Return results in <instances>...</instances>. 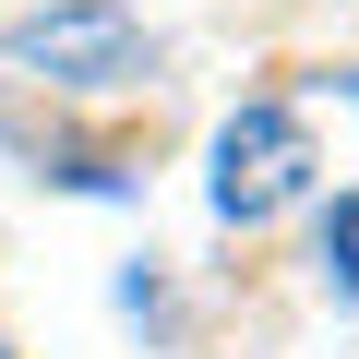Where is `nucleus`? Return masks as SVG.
I'll return each mask as SVG.
<instances>
[{"label":"nucleus","instance_id":"nucleus-1","mask_svg":"<svg viewBox=\"0 0 359 359\" xmlns=\"http://www.w3.org/2000/svg\"><path fill=\"white\" fill-rule=\"evenodd\" d=\"M216 216L228 228H264L276 204H299L311 192V132H299V108H276V96H252V108H228V132H216Z\"/></svg>","mask_w":359,"mask_h":359},{"label":"nucleus","instance_id":"nucleus-2","mask_svg":"<svg viewBox=\"0 0 359 359\" xmlns=\"http://www.w3.org/2000/svg\"><path fill=\"white\" fill-rule=\"evenodd\" d=\"M0 48L25 72H48V84H132L144 72V25L120 0H48V13H25Z\"/></svg>","mask_w":359,"mask_h":359},{"label":"nucleus","instance_id":"nucleus-3","mask_svg":"<svg viewBox=\"0 0 359 359\" xmlns=\"http://www.w3.org/2000/svg\"><path fill=\"white\" fill-rule=\"evenodd\" d=\"M323 276H335V299H359V192L323 204Z\"/></svg>","mask_w":359,"mask_h":359},{"label":"nucleus","instance_id":"nucleus-4","mask_svg":"<svg viewBox=\"0 0 359 359\" xmlns=\"http://www.w3.org/2000/svg\"><path fill=\"white\" fill-rule=\"evenodd\" d=\"M0 359H13V347H0Z\"/></svg>","mask_w":359,"mask_h":359}]
</instances>
